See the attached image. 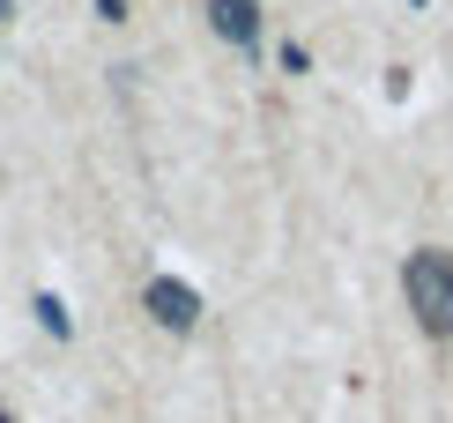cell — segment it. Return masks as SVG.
<instances>
[{"instance_id":"cell-1","label":"cell","mask_w":453,"mask_h":423,"mask_svg":"<svg viewBox=\"0 0 453 423\" xmlns=\"http://www.w3.org/2000/svg\"><path fill=\"white\" fill-rule=\"evenodd\" d=\"M402 290H409V312H417L424 335H431V342H453V253H446V245L409 253Z\"/></svg>"},{"instance_id":"cell-2","label":"cell","mask_w":453,"mask_h":423,"mask_svg":"<svg viewBox=\"0 0 453 423\" xmlns=\"http://www.w3.org/2000/svg\"><path fill=\"white\" fill-rule=\"evenodd\" d=\"M142 304H149V319H157V327H172V335H186V327L201 319V297L186 290V282H172V275H157V282H149V290H142Z\"/></svg>"},{"instance_id":"cell-3","label":"cell","mask_w":453,"mask_h":423,"mask_svg":"<svg viewBox=\"0 0 453 423\" xmlns=\"http://www.w3.org/2000/svg\"><path fill=\"white\" fill-rule=\"evenodd\" d=\"M209 23H216V37L253 52L260 45V0H209Z\"/></svg>"},{"instance_id":"cell-4","label":"cell","mask_w":453,"mask_h":423,"mask_svg":"<svg viewBox=\"0 0 453 423\" xmlns=\"http://www.w3.org/2000/svg\"><path fill=\"white\" fill-rule=\"evenodd\" d=\"M37 319H45V335H74V319H67V304L52 297V290L37 297Z\"/></svg>"},{"instance_id":"cell-5","label":"cell","mask_w":453,"mask_h":423,"mask_svg":"<svg viewBox=\"0 0 453 423\" xmlns=\"http://www.w3.org/2000/svg\"><path fill=\"white\" fill-rule=\"evenodd\" d=\"M97 15H104V23H119V15H127V0H97Z\"/></svg>"}]
</instances>
